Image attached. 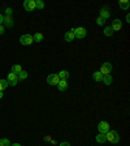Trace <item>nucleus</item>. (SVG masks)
<instances>
[{"label":"nucleus","instance_id":"423d86ee","mask_svg":"<svg viewBox=\"0 0 130 146\" xmlns=\"http://www.w3.org/2000/svg\"><path fill=\"white\" fill-rule=\"evenodd\" d=\"M59 82H60V78H59L57 74H49V76L47 77V84L51 85V86L57 85Z\"/></svg>","mask_w":130,"mask_h":146},{"label":"nucleus","instance_id":"c85d7f7f","mask_svg":"<svg viewBox=\"0 0 130 146\" xmlns=\"http://www.w3.org/2000/svg\"><path fill=\"white\" fill-rule=\"evenodd\" d=\"M44 141H46V142H48V141H52V137H51V136H46V137H44Z\"/></svg>","mask_w":130,"mask_h":146},{"label":"nucleus","instance_id":"1a4fd4ad","mask_svg":"<svg viewBox=\"0 0 130 146\" xmlns=\"http://www.w3.org/2000/svg\"><path fill=\"white\" fill-rule=\"evenodd\" d=\"M99 17H102L103 20H108V18L111 17V12H109L108 7H102V8H100V16Z\"/></svg>","mask_w":130,"mask_h":146},{"label":"nucleus","instance_id":"a211bd4d","mask_svg":"<svg viewBox=\"0 0 130 146\" xmlns=\"http://www.w3.org/2000/svg\"><path fill=\"white\" fill-rule=\"evenodd\" d=\"M92 78H94L96 82H102V80H103V74H102V73L98 70V72L92 73Z\"/></svg>","mask_w":130,"mask_h":146},{"label":"nucleus","instance_id":"7c9ffc66","mask_svg":"<svg viewBox=\"0 0 130 146\" xmlns=\"http://www.w3.org/2000/svg\"><path fill=\"white\" fill-rule=\"evenodd\" d=\"M3 18H4V16L0 15V25H3Z\"/></svg>","mask_w":130,"mask_h":146},{"label":"nucleus","instance_id":"a878e982","mask_svg":"<svg viewBox=\"0 0 130 146\" xmlns=\"http://www.w3.org/2000/svg\"><path fill=\"white\" fill-rule=\"evenodd\" d=\"M96 24L102 26V25H104V24H106V20H103V18H102V17H98V18H96Z\"/></svg>","mask_w":130,"mask_h":146},{"label":"nucleus","instance_id":"4be33fe9","mask_svg":"<svg viewBox=\"0 0 130 146\" xmlns=\"http://www.w3.org/2000/svg\"><path fill=\"white\" fill-rule=\"evenodd\" d=\"M8 81L7 80H0V91H3V90H5L7 88H8Z\"/></svg>","mask_w":130,"mask_h":146},{"label":"nucleus","instance_id":"2f4dec72","mask_svg":"<svg viewBox=\"0 0 130 146\" xmlns=\"http://www.w3.org/2000/svg\"><path fill=\"white\" fill-rule=\"evenodd\" d=\"M126 22H130V15H126Z\"/></svg>","mask_w":130,"mask_h":146},{"label":"nucleus","instance_id":"7ed1b4c3","mask_svg":"<svg viewBox=\"0 0 130 146\" xmlns=\"http://www.w3.org/2000/svg\"><path fill=\"white\" fill-rule=\"evenodd\" d=\"M73 33H74V38H78V39H82L85 38L87 31H86L85 27H77V29H73Z\"/></svg>","mask_w":130,"mask_h":146},{"label":"nucleus","instance_id":"bb28decb","mask_svg":"<svg viewBox=\"0 0 130 146\" xmlns=\"http://www.w3.org/2000/svg\"><path fill=\"white\" fill-rule=\"evenodd\" d=\"M12 8H7L5 9V16H12Z\"/></svg>","mask_w":130,"mask_h":146},{"label":"nucleus","instance_id":"72a5a7b5","mask_svg":"<svg viewBox=\"0 0 130 146\" xmlns=\"http://www.w3.org/2000/svg\"><path fill=\"white\" fill-rule=\"evenodd\" d=\"M11 146H21L20 143H13V145H11Z\"/></svg>","mask_w":130,"mask_h":146},{"label":"nucleus","instance_id":"5701e85b","mask_svg":"<svg viewBox=\"0 0 130 146\" xmlns=\"http://www.w3.org/2000/svg\"><path fill=\"white\" fill-rule=\"evenodd\" d=\"M104 35L106 36H112L113 35V30L111 26H107L106 29H104Z\"/></svg>","mask_w":130,"mask_h":146},{"label":"nucleus","instance_id":"dca6fc26","mask_svg":"<svg viewBox=\"0 0 130 146\" xmlns=\"http://www.w3.org/2000/svg\"><path fill=\"white\" fill-rule=\"evenodd\" d=\"M102 81L104 82V85H111L113 82V78L111 74H106V76H103V80H102Z\"/></svg>","mask_w":130,"mask_h":146},{"label":"nucleus","instance_id":"473e14b6","mask_svg":"<svg viewBox=\"0 0 130 146\" xmlns=\"http://www.w3.org/2000/svg\"><path fill=\"white\" fill-rule=\"evenodd\" d=\"M4 97V94H3V91H0V99H1V98Z\"/></svg>","mask_w":130,"mask_h":146},{"label":"nucleus","instance_id":"20e7f679","mask_svg":"<svg viewBox=\"0 0 130 146\" xmlns=\"http://www.w3.org/2000/svg\"><path fill=\"white\" fill-rule=\"evenodd\" d=\"M99 72L102 73L103 76H106V74H111V73H112V64L111 63H103Z\"/></svg>","mask_w":130,"mask_h":146},{"label":"nucleus","instance_id":"b1692460","mask_svg":"<svg viewBox=\"0 0 130 146\" xmlns=\"http://www.w3.org/2000/svg\"><path fill=\"white\" fill-rule=\"evenodd\" d=\"M43 9L44 8V3H43L42 0H35V9Z\"/></svg>","mask_w":130,"mask_h":146},{"label":"nucleus","instance_id":"2eb2a0df","mask_svg":"<svg viewBox=\"0 0 130 146\" xmlns=\"http://www.w3.org/2000/svg\"><path fill=\"white\" fill-rule=\"evenodd\" d=\"M43 38H44V35H43L42 33H39V31H38V33H35V34L33 35V40H34V42H36V43L42 42Z\"/></svg>","mask_w":130,"mask_h":146},{"label":"nucleus","instance_id":"aec40b11","mask_svg":"<svg viewBox=\"0 0 130 146\" xmlns=\"http://www.w3.org/2000/svg\"><path fill=\"white\" fill-rule=\"evenodd\" d=\"M57 76L60 80H67L68 77H69V72H68V70H60V73H59Z\"/></svg>","mask_w":130,"mask_h":146},{"label":"nucleus","instance_id":"f257e3e1","mask_svg":"<svg viewBox=\"0 0 130 146\" xmlns=\"http://www.w3.org/2000/svg\"><path fill=\"white\" fill-rule=\"evenodd\" d=\"M106 138H107V141H109V142H112V143L120 142V136H118V133L116 131H108L106 133Z\"/></svg>","mask_w":130,"mask_h":146},{"label":"nucleus","instance_id":"412c9836","mask_svg":"<svg viewBox=\"0 0 130 146\" xmlns=\"http://www.w3.org/2000/svg\"><path fill=\"white\" fill-rule=\"evenodd\" d=\"M22 70V67L20 65V64H15V65H12V73H15V74H18V73Z\"/></svg>","mask_w":130,"mask_h":146},{"label":"nucleus","instance_id":"9b49d317","mask_svg":"<svg viewBox=\"0 0 130 146\" xmlns=\"http://www.w3.org/2000/svg\"><path fill=\"white\" fill-rule=\"evenodd\" d=\"M3 24H4V27H12L13 24H15V22H13L12 16H4Z\"/></svg>","mask_w":130,"mask_h":146},{"label":"nucleus","instance_id":"9d476101","mask_svg":"<svg viewBox=\"0 0 130 146\" xmlns=\"http://www.w3.org/2000/svg\"><path fill=\"white\" fill-rule=\"evenodd\" d=\"M112 30L113 31H118L122 29V21L120 20V18H116V20H113L112 21Z\"/></svg>","mask_w":130,"mask_h":146},{"label":"nucleus","instance_id":"0eeeda50","mask_svg":"<svg viewBox=\"0 0 130 146\" xmlns=\"http://www.w3.org/2000/svg\"><path fill=\"white\" fill-rule=\"evenodd\" d=\"M98 129H99V133L106 134L107 132L109 131V124L107 121H100L99 124H98Z\"/></svg>","mask_w":130,"mask_h":146},{"label":"nucleus","instance_id":"c756f323","mask_svg":"<svg viewBox=\"0 0 130 146\" xmlns=\"http://www.w3.org/2000/svg\"><path fill=\"white\" fill-rule=\"evenodd\" d=\"M60 146H70V143L69 142H61Z\"/></svg>","mask_w":130,"mask_h":146},{"label":"nucleus","instance_id":"f03ea898","mask_svg":"<svg viewBox=\"0 0 130 146\" xmlns=\"http://www.w3.org/2000/svg\"><path fill=\"white\" fill-rule=\"evenodd\" d=\"M20 43H21L22 46H30L31 43H34L33 35H30V34H24V35H21V38H20Z\"/></svg>","mask_w":130,"mask_h":146},{"label":"nucleus","instance_id":"39448f33","mask_svg":"<svg viewBox=\"0 0 130 146\" xmlns=\"http://www.w3.org/2000/svg\"><path fill=\"white\" fill-rule=\"evenodd\" d=\"M24 8H25V11H27V12L35 11V0H25Z\"/></svg>","mask_w":130,"mask_h":146},{"label":"nucleus","instance_id":"cd10ccee","mask_svg":"<svg viewBox=\"0 0 130 146\" xmlns=\"http://www.w3.org/2000/svg\"><path fill=\"white\" fill-rule=\"evenodd\" d=\"M4 31H5V27H4V25H0V35H1V34H4Z\"/></svg>","mask_w":130,"mask_h":146},{"label":"nucleus","instance_id":"6e6552de","mask_svg":"<svg viewBox=\"0 0 130 146\" xmlns=\"http://www.w3.org/2000/svg\"><path fill=\"white\" fill-rule=\"evenodd\" d=\"M7 81H8V84L11 86H16L18 84V78H17V74H15V73H9L8 74V78H7Z\"/></svg>","mask_w":130,"mask_h":146},{"label":"nucleus","instance_id":"6ab92c4d","mask_svg":"<svg viewBox=\"0 0 130 146\" xmlns=\"http://www.w3.org/2000/svg\"><path fill=\"white\" fill-rule=\"evenodd\" d=\"M107 141V138H106V134H103V133H99L96 136V142L98 143H104Z\"/></svg>","mask_w":130,"mask_h":146},{"label":"nucleus","instance_id":"393cba45","mask_svg":"<svg viewBox=\"0 0 130 146\" xmlns=\"http://www.w3.org/2000/svg\"><path fill=\"white\" fill-rule=\"evenodd\" d=\"M0 146H11V142L8 138H3V140H0Z\"/></svg>","mask_w":130,"mask_h":146},{"label":"nucleus","instance_id":"ddd939ff","mask_svg":"<svg viewBox=\"0 0 130 146\" xmlns=\"http://www.w3.org/2000/svg\"><path fill=\"white\" fill-rule=\"evenodd\" d=\"M64 39L67 40V42H73V39H74V33H73V29L70 31H67V33H65Z\"/></svg>","mask_w":130,"mask_h":146},{"label":"nucleus","instance_id":"f3484780","mask_svg":"<svg viewBox=\"0 0 130 146\" xmlns=\"http://www.w3.org/2000/svg\"><path fill=\"white\" fill-rule=\"evenodd\" d=\"M17 78H18V81H25V80L27 78V72H26V70L22 69L21 72H20V73L17 74Z\"/></svg>","mask_w":130,"mask_h":146},{"label":"nucleus","instance_id":"f8f14e48","mask_svg":"<svg viewBox=\"0 0 130 146\" xmlns=\"http://www.w3.org/2000/svg\"><path fill=\"white\" fill-rule=\"evenodd\" d=\"M57 89L60 91H65L68 89V82H67V80H60V82H59L57 85Z\"/></svg>","mask_w":130,"mask_h":146},{"label":"nucleus","instance_id":"4468645a","mask_svg":"<svg viewBox=\"0 0 130 146\" xmlns=\"http://www.w3.org/2000/svg\"><path fill=\"white\" fill-rule=\"evenodd\" d=\"M118 5H120V8H121V9L127 11V9H129V7H130V3L127 1V0H120V1H118Z\"/></svg>","mask_w":130,"mask_h":146}]
</instances>
